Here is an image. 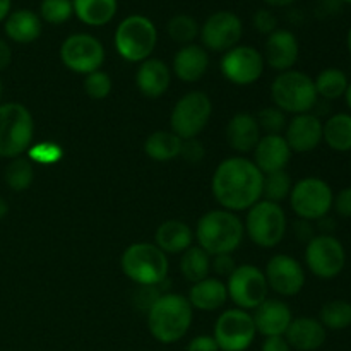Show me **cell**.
I'll use <instances>...</instances> for the list:
<instances>
[{
  "mask_svg": "<svg viewBox=\"0 0 351 351\" xmlns=\"http://www.w3.org/2000/svg\"><path fill=\"white\" fill-rule=\"evenodd\" d=\"M34 137V120L29 110L21 103L0 105V158L14 160L31 147Z\"/></svg>",
  "mask_w": 351,
  "mask_h": 351,
  "instance_id": "8992f818",
  "label": "cell"
},
{
  "mask_svg": "<svg viewBox=\"0 0 351 351\" xmlns=\"http://www.w3.org/2000/svg\"><path fill=\"white\" fill-rule=\"evenodd\" d=\"M243 34V24L235 12L230 10H218L211 14L202 24L199 36H201L204 48L211 51L232 50L240 43Z\"/></svg>",
  "mask_w": 351,
  "mask_h": 351,
  "instance_id": "2e32d148",
  "label": "cell"
},
{
  "mask_svg": "<svg viewBox=\"0 0 351 351\" xmlns=\"http://www.w3.org/2000/svg\"><path fill=\"white\" fill-rule=\"evenodd\" d=\"M243 221L232 211L215 209L202 216L195 226L194 239L209 256L235 252L243 240Z\"/></svg>",
  "mask_w": 351,
  "mask_h": 351,
  "instance_id": "3957f363",
  "label": "cell"
},
{
  "mask_svg": "<svg viewBox=\"0 0 351 351\" xmlns=\"http://www.w3.org/2000/svg\"><path fill=\"white\" fill-rule=\"evenodd\" d=\"M305 264L315 278L335 280L346 266L345 245L335 235H315L305 247Z\"/></svg>",
  "mask_w": 351,
  "mask_h": 351,
  "instance_id": "8fae6325",
  "label": "cell"
},
{
  "mask_svg": "<svg viewBox=\"0 0 351 351\" xmlns=\"http://www.w3.org/2000/svg\"><path fill=\"white\" fill-rule=\"evenodd\" d=\"M283 137L291 153H311L322 143V120L312 112L295 115L287 123Z\"/></svg>",
  "mask_w": 351,
  "mask_h": 351,
  "instance_id": "ac0fdd59",
  "label": "cell"
},
{
  "mask_svg": "<svg viewBox=\"0 0 351 351\" xmlns=\"http://www.w3.org/2000/svg\"><path fill=\"white\" fill-rule=\"evenodd\" d=\"M267 287L283 297H295L305 287V271L295 257L276 254L269 259L264 269Z\"/></svg>",
  "mask_w": 351,
  "mask_h": 351,
  "instance_id": "e0dca14e",
  "label": "cell"
},
{
  "mask_svg": "<svg viewBox=\"0 0 351 351\" xmlns=\"http://www.w3.org/2000/svg\"><path fill=\"white\" fill-rule=\"evenodd\" d=\"M271 96L276 108L293 115L312 112L319 101L314 79L295 69L280 72V75L271 84Z\"/></svg>",
  "mask_w": 351,
  "mask_h": 351,
  "instance_id": "52a82bcc",
  "label": "cell"
},
{
  "mask_svg": "<svg viewBox=\"0 0 351 351\" xmlns=\"http://www.w3.org/2000/svg\"><path fill=\"white\" fill-rule=\"evenodd\" d=\"M252 23H254V27L263 34H271L273 31L278 29L276 16L267 9L257 10L252 17Z\"/></svg>",
  "mask_w": 351,
  "mask_h": 351,
  "instance_id": "b9f144b4",
  "label": "cell"
},
{
  "mask_svg": "<svg viewBox=\"0 0 351 351\" xmlns=\"http://www.w3.org/2000/svg\"><path fill=\"white\" fill-rule=\"evenodd\" d=\"M74 16L88 26H105L115 17L119 2L117 0H72Z\"/></svg>",
  "mask_w": 351,
  "mask_h": 351,
  "instance_id": "f1b7e54d",
  "label": "cell"
},
{
  "mask_svg": "<svg viewBox=\"0 0 351 351\" xmlns=\"http://www.w3.org/2000/svg\"><path fill=\"white\" fill-rule=\"evenodd\" d=\"M290 158L291 149L281 134H264L254 149V163L263 175L285 170Z\"/></svg>",
  "mask_w": 351,
  "mask_h": 351,
  "instance_id": "44dd1931",
  "label": "cell"
},
{
  "mask_svg": "<svg viewBox=\"0 0 351 351\" xmlns=\"http://www.w3.org/2000/svg\"><path fill=\"white\" fill-rule=\"evenodd\" d=\"M113 43L123 60L141 64L147 60L156 48L158 29L149 17L132 14L117 26Z\"/></svg>",
  "mask_w": 351,
  "mask_h": 351,
  "instance_id": "5b68a950",
  "label": "cell"
},
{
  "mask_svg": "<svg viewBox=\"0 0 351 351\" xmlns=\"http://www.w3.org/2000/svg\"><path fill=\"white\" fill-rule=\"evenodd\" d=\"M171 82V71L160 58H147L141 62L136 72L137 89L146 98H160L168 91Z\"/></svg>",
  "mask_w": 351,
  "mask_h": 351,
  "instance_id": "603a6c76",
  "label": "cell"
},
{
  "mask_svg": "<svg viewBox=\"0 0 351 351\" xmlns=\"http://www.w3.org/2000/svg\"><path fill=\"white\" fill-rule=\"evenodd\" d=\"M287 213L281 204L261 199L252 208L247 209L243 228L257 247L273 249L280 245L287 235Z\"/></svg>",
  "mask_w": 351,
  "mask_h": 351,
  "instance_id": "ba28073f",
  "label": "cell"
},
{
  "mask_svg": "<svg viewBox=\"0 0 351 351\" xmlns=\"http://www.w3.org/2000/svg\"><path fill=\"white\" fill-rule=\"evenodd\" d=\"M322 141L336 153H351V113H335L322 122Z\"/></svg>",
  "mask_w": 351,
  "mask_h": 351,
  "instance_id": "f546056e",
  "label": "cell"
},
{
  "mask_svg": "<svg viewBox=\"0 0 351 351\" xmlns=\"http://www.w3.org/2000/svg\"><path fill=\"white\" fill-rule=\"evenodd\" d=\"M84 91L91 99H105L112 93V77L106 72L96 71L86 75Z\"/></svg>",
  "mask_w": 351,
  "mask_h": 351,
  "instance_id": "ab89813d",
  "label": "cell"
},
{
  "mask_svg": "<svg viewBox=\"0 0 351 351\" xmlns=\"http://www.w3.org/2000/svg\"><path fill=\"white\" fill-rule=\"evenodd\" d=\"M264 175L254 161L243 156L223 160L215 170L211 191L221 209L247 211L263 199Z\"/></svg>",
  "mask_w": 351,
  "mask_h": 351,
  "instance_id": "6da1fadb",
  "label": "cell"
},
{
  "mask_svg": "<svg viewBox=\"0 0 351 351\" xmlns=\"http://www.w3.org/2000/svg\"><path fill=\"white\" fill-rule=\"evenodd\" d=\"M62 149L60 146L53 143H41L38 146H33L29 149V156L27 160L31 163H40V165H53L57 163L62 158Z\"/></svg>",
  "mask_w": 351,
  "mask_h": 351,
  "instance_id": "60d3db41",
  "label": "cell"
},
{
  "mask_svg": "<svg viewBox=\"0 0 351 351\" xmlns=\"http://www.w3.org/2000/svg\"><path fill=\"white\" fill-rule=\"evenodd\" d=\"M7 215H9V204H7L5 199L0 197V221H2Z\"/></svg>",
  "mask_w": 351,
  "mask_h": 351,
  "instance_id": "f5cc1de1",
  "label": "cell"
},
{
  "mask_svg": "<svg viewBox=\"0 0 351 351\" xmlns=\"http://www.w3.org/2000/svg\"><path fill=\"white\" fill-rule=\"evenodd\" d=\"M123 274L139 287H160L165 283L170 263L163 250L149 242L127 247L120 259Z\"/></svg>",
  "mask_w": 351,
  "mask_h": 351,
  "instance_id": "277c9868",
  "label": "cell"
},
{
  "mask_svg": "<svg viewBox=\"0 0 351 351\" xmlns=\"http://www.w3.org/2000/svg\"><path fill=\"white\" fill-rule=\"evenodd\" d=\"M319 321L329 331H345L351 326V304L346 300H329L322 305Z\"/></svg>",
  "mask_w": 351,
  "mask_h": 351,
  "instance_id": "e575fe53",
  "label": "cell"
},
{
  "mask_svg": "<svg viewBox=\"0 0 351 351\" xmlns=\"http://www.w3.org/2000/svg\"><path fill=\"white\" fill-rule=\"evenodd\" d=\"M187 298L192 308L215 312L228 302V290H226V283H223L218 278H206L192 285Z\"/></svg>",
  "mask_w": 351,
  "mask_h": 351,
  "instance_id": "83f0119b",
  "label": "cell"
},
{
  "mask_svg": "<svg viewBox=\"0 0 351 351\" xmlns=\"http://www.w3.org/2000/svg\"><path fill=\"white\" fill-rule=\"evenodd\" d=\"M194 308L180 293H161L147 311V328L151 336L163 345L184 338L192 326Z\"/></svg>",
  "mask_w": 351,
  "mask_h": 351,
  "instance_id": "7a4b0ae2",
  "label": "cell"
},
{
  "mask_svg": "<svg viewBox=\"0 0 351 351\" xmlns=\"http://www.w3.org/2000/svg\"><path fill=\"white\" fill-rule=\"evenodd\" d=\"M328 338V329L321 324L319 319L298 317L293 319L290 328L285 332V339L290 348L298 351H315L321 348Z\"/></svg>",
  "mask_w": 351,
  "mask_h": 351,
  "instance_id": "7402d4cb",
  "label": "cell"
},
{
  "mask_svg": "<svg viewBox=\"0 0 351 351\" xmlns=\"http://www.w3.org/2000/svg\"><path fill=\"white\" fill-rule=\"evenodd\" d=\"M41 29H43V21L29 9L14 10L3 21V31L14 43H33L41 36Z\"/></svg>",
  "mask_w": 351,
  "mask_h": 351,
  "instance_id": "484cf974",
  "label": "cell"
},
{
  "mask_svg": "<svg viewBox=\"0 0 351 351\" xmlns=\"http://www.w3.org/2000/svg\"><path fill=\"white\" fill-rule=\"evenodd\" d=\"M263 351H291L285 336H271L263 343Z\"/></svg>",
  "mask_w": 351,
  "mask_h": 351,
  "instance_id": "7dc6e473",
  "label": "cell"
},
{
  "mask_svg": "<svg viewBox=\"0 0 351 351\" xmlns=\"http://www.w3.org/2000/svg\"><path fill=\"white\" fill-rule=\"evenodd\" d=\"M264 62L278 72H287L295 67L300 57V45L297 36L288 29H276L267 34L264 45Z\"/></svg>",
  "mask_w": 351,
  "mask_h": 351,
  "instance_id": "d6986e66",
  "label": "cell"
},
{
  "mask_svg": "<svg viewBox=\"0 0 351 351\" xmlns=\"http://www.w3.org/2000/svg\"><path fill=\"white\" fill-rule=\"evenodd\" d=\"M291 187H293V182H291V177L285 170L264 175L263 197L266 199V201L280 204L281 201L290 197Z\"/></svg>",
  "mask_w": 351,
  "mask_h": 351,
  "instance_id": "d590c367",
  "label": "cell"
},
{
  "mask_svg": "<svg viewBox=\"0 0 351 351\" xmlns=\"http://www.w3.org/2000/svg\"><path fill=\"white\" fill-rule=\"evenodd\" d=\"M168 36L175 41V43L180 45H191L195 38L199 36V27L197 21L194 19L189 14H178V16H173L168 23Z\"/></svg>",
  "mask_w": 351,
  "mask_h": 351,
  "instance_id": "8d00e7d4",
  "label": "cell"
},
{
  "mask_svg": "<svg viewBox=\"0 0 351 351\" xmlns=\"http://www.w3.org/2000/svg\"><path fill=\"white\" fill-rule=\"evenodd\" d=\"M341 2H345V3H351V0H341Z\"/></svg>",
  "mask_w": 351,
  "mask_h": 351,
  "instance_id": "6f0895ef",
  "label": "cell"
},
{
  "mask_svg": "<svg viewBox=\"0 0 351 351\" xmlns=\"http://www.w3.org/2000/svg\"><path fill=\"white\" fill-rule=\"evenodd\" d=\"M346 47H348V51H350V55H351V26H350V29H348V34H346Z\"/></svg>",
  "mask_w": 351,
  "mask_h": 351,
  "instance_id": "11a10c76",
  "label": "cell"
},
{
  "mask_svg": "<svg viewBox=\"0 0 351 351\" xmlns=\"http://www.w3.org/2000/svg\"><path fill=\"white\" fill-rule=\"evenodd\" d=\"M345 101H346V106H348L350 112H351V81L348 84V89H346V93H345Z\"/></svg>",
  "mask_w": 351,
  "mask_h": 351,
  "instance_id": "db71d44e",
  "label": "cell"
},
{
  "mask_svg": "<svg viewBox=\"0 0 351 351\" xmlns=\"http://www.w3.org/2000/svg\"><path fill=\"white\" fill-rule=\"evenodd\" d=\"M180 273L192 285L206 280V278H209V273H211V256L199 245L189 247L182 254Z\"/></svg>",
  "mask_w": 351,
  "mask_h": 351,
  "instance_id": "d6a6232c",
  "label": "cell"
},
{
  "mask_svg": "<svg viewBox=\"0 0 351 351\" xmlns=\"http://www.w3.org/2000/svg\"><path fill=\"white\" fill-rule=\"evenodd\" d=\"M228 298L242 311H256L267 298L269 287H267L264 271L252 264L237 266L235 271L226 281Z\"/></svg>",
  "mask_w": 351,
  "mask_h": 351,
  "instance_id": "4fadbf2b",
  "label": "cell"
},
{
  "mask_svg": "<svg viewBox=\"0 0 351 351\" xmlns=\"http://www.w3.org/2000/svg\"><path fill=\"white\" fill-rule=\"evenodd\" d=\"M256 335L252 314L242 308H230L216 321L213 338L221 351H245L254 343Z\"/></svg>",
  "mask_w": 351,
  "mask_h": 351,
  "instance_id": "5bb4252c",
  "label": "cell"
},
{
  "mask_svg": "<svg viewBox=\"0 0 351 351\" xmlns=\"http://www.w3.org/2000/svg\"><path fill=\"white\" fill-rule=\"evenodd\" d=\"M261 137L263 134H261L259 123H257L256 117L250 113H237L226 125V143L233 151L240 154L256 149Z\"/></svg>",
  "mask_w": 351,
  "mask_h": 351,
  "instance_id": "cb8c5ba5",
  "label": "cell"
},
{
  "mask_svg": "<svg viewBox=\"0 0 351 351\" xmlns=\"http://www.w3.org/2000/svg\"><path fill=\"white\" fill-rule=\"evenodd\" d=\"M3 180L7 187L14 192H24L31 187L34 180V167L27 158H14L5 167Z\"/></svg>",
  "mask_w": 351,
  "mask_h": 351,
  "instance_id": "836d02e7",
  "label": "cell"
},
{
  "mask_svg": "<svg viewBox=\"0 0 351 351\" xmlns=\"http://www.w3.org/2000/svg\"><path fill=\"white\" fill-rule=\"evenodd\" d=\"M12 62V48L5 40L0 38V72L5 71Z\"/></svg>",
  "mask_w": 351,
  "mask_h": 351,
  "instance_id": "681fc988",
  "label": "cell"
},
{
  "mask_svg": "<svg viewBox=\"0 0 351 351\" xmlns=\"http://www.w3.org/2000/svg\"><path fill=\"white\" fill-rule=\"evenodd\" d=\"M182 144L184 141L175 136L171 130H156L146 139L144 151L151 160L165 163V161H171L180 156Z\"/></svg>",
  "mask_w": 351,
  "mask_h": 351,
  "instance_id": "4dcf8cb0",
  "label": "cell"
},
{
  "mask_svg": "<svg viewBox=\"0 0 351 351\" xmlns=\"http://www.w3.org/2000/svg\"><path fill=\"white\" fill-rule=\"evenodd\" d=\"M335 201L331 185L319 177H305L293 184L290 192V204L298 219L319 221L329 216Z\"/></svg>",
  "mask_w": 351,
  "mask_h": 351,
  "instance_id": "30bf717a",
  "label": "cell"
},
{
  "mask_svg": "<svg viewBox=\"0 0 351 351\" xmlns=\"http://www.w3.org/2000/svg\"><path fill=\"white\" fill-rule=\"evenodd\" d=\"M2 91H3V86H2V81H0V98H2Z\"/></svg>",
  "mask_w": 351,
  "mask_h": 351,
  "instance_id": "9f6ffc18",
  "label": "cell"
},
{
  "mask_svg": "<svg viewBox=\"0 0 351 351\" xmlns=\"http://www.w3.org/2000/svg\"><path fill=\"white\" fill-rule=\"evenodd\" d=\"M58 55L69 71L88 75L101 69L105 62V47L93 34L74 33L65 38Z\"/></svg>",
  "mask_w": 351,
  "mask_h": 351,
  "instance_id": "7c38bea8",
  "label": "cell"
},
{
  "mask_svg": "<svg viewBox=\"0 0 351 351\" xmlns=\"http://www.w3.org/2000/svg\"><path fill=\"white\" fill-rule=\"evenodd\" d=\"M10 7H12V0H0V23L7 19L10 14Z\"/></svg>",
  "mask_w": 351,
  "mask_h": 351,
  "instance_id": "f907efd6",
  "label": "cell"
},
{
  "mask_svg": "<svg viewBox=\"0 0 351 351\" xmlns=\"http://www.w3.org/2000/svg\"><path fill=\"white\" fill-rule=\"evenodd\" d=\"M187 351H219L213 336H197L189 343Z\"/></svg>",
  "mask_w": 351,
  "mask_h": 351,
  "instance_id": "bcb514c9",
  "label": "cell"
},
{
  "mask_svg": "<svg viewBox=\"0 0 351 351\" xmlns=\"http://www.w3.org/2000/svg\"><path fill=\"white\" fill-rule=\"evenodd\" d=\"M180 156L184 158L185 161H189V163H199V161L204 158V146H202L197 139L184 141Z\"/></svg>",
  "mask_w": 351,
  "mask_h": 351,
  "instance_id": "ee69618b",
  "label": "cell"
},
{
  "mask_svg": "<svg viewBox=\"0 0 351 351\" xmlns=\"http://www.w3.org/2000/svg\"><path fill=\"white\" fill-rule=\"evenodd\" d=\"M194 242V230L182 219H168L161 223L154 235V245L165 254H184Z\"/></svg>",
  "mask_w": 351,
  "mask_h": 351,
  "instance_id": "4316f807",
  "label": "cell"
},
{
  "mask_svg": "<svg viewBox=\"0 0 351 351\" xmlns=\"http://www.w3.org/2000/svg\"><path fill=\"white\" fill-rule=\"evenodd\" d=\"M332 209H335L336 215L341 216V218L351 219V185L350 187L341 189L338 194H335Z\"/></svg>",
  "mask_w": 351,
  "mask_h": 351,
  "instance_id": "7bdbcfd3",
  "label": "cell"
},
{
  "mask_svg": "<svg viewBox=\"0 0 351 351\" xmlns=\"http://www.w3.org/2000/svg\"><path fill=\"white\" fill-rule=\"evenodd\" d=\"M266 62L261 51L247 45H237L232 50L225 51L219 62L221 74L226 81L237 86H250L263 75Z\"/></svg>",
  "mask_w": 351,
  "mask_h": 351,
  "instance_id": "9a60e30c",
  "label": "cell"
},
{
  "mask_svg": "<svg viewBox=\"0 0 351 351\" xmlns=\"http://www.w3.org/2000/svg\"><path fill=\"white\" fill-rule=\"evenodd\" d=\"M312 221H307V219H298V223H295V230H297V237L302 240H312L314 239V228L311 225Z\"/></svg>",
  "mask_w": 351,
  "mask_h": 351,
  "instance_id": "c3c4849f",
  "label": "cell"
},
{
  "mask_svg": "<svg viewBox=\"0 0 351 351\" xmlns=\"http://www.w3.org/2000/svg\"><path fill=\"white\" fill-rule=\"evenodd\" d=\"M235 263L232 259V254H223V256H213L211 257V271H215L218 276H226L235 271Z\"/></svg>",
  "mask_w": 351,
  "mask_h": 351,
  "instance_id": "f6af8a7d",
  "label": "cell"
},
{
  "mask_svg": "<svg viewBox=\"0 0 351 351\" xmlns=\"http://www.w3.org/2000/svg\"><path fill=\"white\" fill-rule=\"evenodd\" d=\"M213 115V103L206 93L191 91L175 103L170 115V127L175 136L182 141L195 139Z\"/></svg>",
  "mask_w": 351,
  "mask_h": 351,
  "instance_id": "9c48e42d",
  "label": "cell"
},
{
  "mask_svg": "<svg viewBox=\"0 0 351 351\" xmlns=\"http://www.w3.org/2000/svg\"><path fill=\"white\" fill-rule=\"evenodd\" d=\"M252 317L257 332H261L264 338L285 336L287 329L290 328L291 321H293L290 305L285 304L283 300H278V298H266L256 308Z\"/></svg>",
  "mask_w": 351,
  "mask_h": 351,
  "instance_id": "ffe728a7",
  "label": "cell"
},
{
  "mask_svg": "<svg viewBox=\"0 0 351 351\" xmlns=\"http://www.w3.org/2000/svg\"><path fill=\"white\" fill-rule=\"evenodd\" d=\"M350 79L345 71L338 67H328L317 74L314 79L315 93L319 98L335 101V99L345 98V93L348 89Z\"/></svg>",
  "mask_w": 351,
  "mask_h": 351,
  "instance_id": "1f68e13d",
  "label": "cell"
},
{
  "mask_svg": "<svg viewBox=\"0 0 351 351\" xmlns=\"http://www.w3.org/2000/svg\"><path fill=\"white\" fill-rule=\"evenodd\" d=\"M263 2H266L267 5H273V7H287V5H291L295 0H263Z\"/></svg>",
  "mask_w": 351,
  "mask_h": 351,
  "instance_id": "816d5d0a",
  "label": "cell"
},
{
  "mask_svg": "<svg viewBox=\"0 0 351 351\" xmlns=\"http://www.w3.org/2000/svg\"><path fill=\"white\" fill-rule=\"evenodd\" d=\"M41 21L48 24H64L74 16V7L72 0H41L40 14Z\"/></svg>",
  "mask_w": 351,
  "mask_h": 351,
  "instance_id": "74e56055",
  "label": "cell"
},
{
  "mask_svg": "<svg viewBox=\"0 0 351 351\" xmlns=\"http://www.w3.org/2000/svg\"><path fill=\"white\" fill-rule=\"evenodd\" d=\"M209 69V55L204 47L185 45L175 53L173 72L182 82H197L206 75Z\"/></svg>",
  "mask_w": 351,
  "mask_h": 351,
  "instance_id": "d4e9b609",
  "label": "cell"
},
{
  "mask_svg": "<svg viewBox=\"0 0 351 351\" xmlns=\"http://www.w3.org/2000/svg\"><path fill=\"white\" fill-rule=\"evenodd\" d=\"M257 123H259L261 132L266 134H281L287 129V113L281 112L276 106H266L261 110L256 117Z\"/></svg>",
  "mask_w": 351,
  "mask_h": 351,
  "instance_id": "f35d334b",
  "label": "cell"
}]
</instances>
